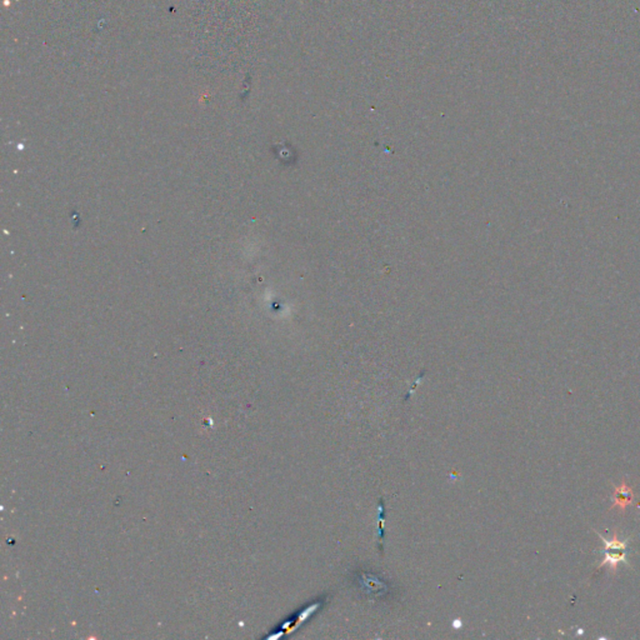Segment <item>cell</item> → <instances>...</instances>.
<instances>
[{
  "mask_svg": "<svg viewBox=\"0 0 640 640\" xmlns=\"http://www.w3.org/2000/svg\"><path fill=\"white\" fill-rule=\"evenodd\" d=\"M612 499H613V505L610 506V509H614L618 506V508L620 509V511L624 513L625 509H627L634 500L633 489H631L629 485H627V483L623 480V482L620 483V485L614 488Z\"/></svg>",
  "mask_w": 640,
  "mask_h": 640,
  "instance_id": "6da1fadb",
  "label": "cell"
},
{
  "mask_svg": "<svg viewBox=\"0 0 640 640\" xmlns=\"http://www.w3.org/2000/svg\"><path fill=\"white\" fill-rule=\"evenodd\" d=\"M604 552H605L604 560L601 561L600 564H599L598 568L608 565V566H609V569L612 570L613 574H615L619 564H620V563L628 564L627 555H625V550L615 549V548H605Z\"/></svg>",
  "mask_w": 640,
  "mask_h": 640,
  "instance_id": "7a4b0ae2",
  "label": "cell"
}]
</instances>
